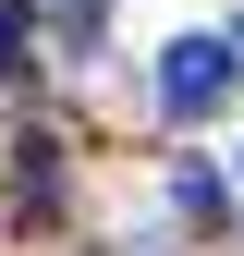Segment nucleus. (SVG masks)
<instances>
[{
	"label": "nucleus",
	"instance_id": "1",
	"mask_svg": "<svg viewBox=\"0 0 244 256\" xmlns=\"http://www.w3.org/2000/svg\"><path fill=\"white\" fill-rule=\"evenodd\" d=\"M232 61H244L232 37H171V49H159V110H171V122H208V110L232 98Z\"/></svg>",
	"mask_w": 244,
	"mask_h": 256
},
{
	"label": "nucleus",
	"instance_id": "2",
	"mask_svg": "<svg viewBox=\"0 0 244 256\" xmlns=\"http://www.w3.org/2000/svg\"><path fill=\"white\" fill-rule=\"evenodd\" d=\"M24 37H37V24H24V12H0V74H24Z\"/></svg>",
	"mask_w": 244,
	"mask_h": 256
}]
</instances>
